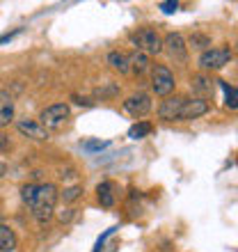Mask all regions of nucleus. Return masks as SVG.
Here are the masks:
<instances>
[{
	"instance_id": "nucleus-1",
	"label": "nucleus",
	"mask_w": 238,
	"mask_h": 252,
	"mask_svg": "<svg viewBox=\"0 0 238 252\" xmlns=\"http://www.w3.org/2000/svg\"><path fill=\"white\" fill-rule=\"evenodd\" d=\"M21 199L28 204L34 220L39 225H46L55 213L60 190L55 188V184H23L21 186Z\"/></svg>"
},
{
	"instance_id": "nucleus-2",
	"label": "nucleus",
	"mask_w": 238,
	"mask_h": 252,
	"mask_svg": "<svg viewBox=\"0 0 238 252\" xmlns=\"http://www.w3.org/2000/svg\"><path fill=\"white\" fill-rule=\"evenodd\" d=\"M128 39H131V44L140 53H145V55L163 53V37H160L158 30H153V28H140V30L131 32Z\"/></svg>"
},
{
	"instance_id": "nucleus-3",
	"label": "nucleus",
	"mask_w": 238,
	"mask_h": 252,
	"mask_svg": "<svg viewBox=\"0 0 238 252\" xmlns=\"http://www.w3.org/2000/svg\"><path fill=\"white\" fill-rule=\"evenodd\" d=\"M69 120H71V108L66 106V103H53V106L41 110L37 122L51 133V131H62L69 124Z\"/></svg>"
},
{
	"instance_id": "nucleus-4",
	"label": "nucleus",
	"mask_w": 238,
	"mask_h": 252,
	"mask_svg": "<svg viewBox=\"0 0 238 252\" xmlns=\"http://www.w3.org/2000/svg\"><path fill=\"white\" fill-rule=\"evenodd\" d=\"M232 48L229 46H211L208 51L199 55V69L202 71H220V69H225L229 62H232Z\"/></svg>"
},
{
	"instance_id": "nucleus-5",
	"label": "nucleus",
	"mask_w": 238,
	"mask_h": 252,
	"mask_svg": "<svg viewBox=\"0 0 238 252\" xmlns=\"http://www.w3.org/2000/svg\"><path fill=\"white\" fill-rule=\"evenodd\" d=\"M149 76H151V92L156 94V96H163V99L172 96L174 87H177V78H174V73L170 71L165 64L151 66Z\"/></svg>"
},
{
	"instance_id": "nucleus-6",
	"label": "nucleus",
	"mask_w": 238,
	"mask_h": 252,
	"mask_svg": "<svg viewBox=\"0 0 238 252\" xmlns=\"http://www.w3.org/2000/svg\"><path fill=\"white\" fill-rule=\"evenodd\" d=\"M163 51L177 64H185L188 62V44H185V37L181 32H167L163 37Z\"/></svg>"
},
{
	"instance_id": "nucleus-7",
	"label": "nucleus",
	"mask_w": 238,
	"mask_h": 252,
	"mask_svg": "<svg viewBox=\"0 0 238 252\" xmlns=\"http://www.w3.org/2000/svg\"><path fill=\"white\" fill-rule=\"evenodd\" d=\"M121 106H124V110L131 115L133 120H142V117H147V115L151 113L153 101L147 92H135L131 96H126Z\"/></svg>"
},
{
	"instance_id": "nucleus-8",
	"label": "nucleus",
	"mask_w": 238,
	"mask_h": 252,
	"mask_svg": "<svg viewBox=\"0 0 238 252\" xmlns=\"http://www.w3.org/2000/svg\"><path fill=\"white\" fill-rule=\"evenodd\" d=\"M211 110V103L208 101H202V99H185L181 113H178V120L177 122H192V120H199L208 115Z\"/></svg>"
},
{
	"instance_id": "nucleus-9",
	"label": "nucleus",
	"mask_w": 238,
	"mask_h": 252,
	"mask_svg": "<svg viewBox=\"0 0 238 252\" xmlns=\"http://www.w3.org/2000/svg\"><path fill=\"white\" fill-rule=\"evenodd\" d=\"M183 103H185V96H178V94L163 99V101H160V106H158V120H163V122H177L178 120V113H181V108H183Z\"/></svg>"
},
{
	"instance_id": "nucleus-10",
	"label": "nucleus",
	"mask_w": 238,
	"mask_h": 252,
	"mask_svg": "<svg viewBox=\"0 0 238 252\" xmlns=\"http://www.w3.org/2000/svg\"><path fill=\"white\" fill-rule=\"evenodd\" d=\"M190 90L197 94V99L208 101V99H213V94H215V80H213L211 76H206V73H197V76H192V80H190Z\"/></svg>"
},
{
	"instance_id": "nucleus-11",
	"label": "nucleus",
	"mask_w": 238,
	"mask_h": 252,
	"mask_svg": "<svg viewBox=\"0 0 238 252\" xmlns=\"http://www.w3.org/2000/svg\"><path fill=\"white\" fill-rule=\"evenodd\" d=\"M16 128H19L21 135H26V138H30V140H39V142H44V140L51 138V133H48L37 120H28V117L26 120H19L16 122Z\"/></svg>"
},
{
	"instance_id": "nucleus-12",
	"label": "nucleus",
	"mask_w": 238,
	"mask_h": 252,
	"mask_svg": "<svg viewBox=\"0 0 238 252\" xmlns=\"http://www.w3.org/2000/svg\"><path fill=\"white\" fill-rule=\"evenodd\" d=\"M16 106H14V96L7 90H0V131L14 122Z\"/></svg>"
},
{
	"instance_id": "nucleus-13",
	"label": "nucleus",
	"mask_w": 238,
	"mask_h": 252,
	"mask_svg": "<svg viewBox=\"0 0 238 252\" xmlns=\"http://www.w3.org/2000/svg\"><path fill=\"white\" fill-rule=\"evenodd\" d=\"M117 186H115L113 181H101L99 186H96V199H99V204L103 209H113L117 204Z\"/></svg>"
},
{
	"instance_id": "nucleus-14",
	"label": "nucleus",
	"mask_w": 238,
	"mask_h": 252,
	"mask_svg": "<svg viewBox=\"0 0 238 252\" xmlns=\"http://www.w3.org/2000/svg\"><path fill=\"white\" fill-rule=\"evenodd\" d=\"M128 71L135 73V76H145L147 71H151L149 55L140 53V51H133V53H128Z\"/></svg>"
},
{
	"instance_id": "nucleus-15",
	"label": "nucleus",
	"mask_w": 238,
	"mask_h": 252,
	"mask_svg": "<svg viewBox=\"0 0 238 252\" xmlns=\"http://www.w3.org/2000/svg\"><path fill=\"white\" fill-rule=\"evenodd\" d=\"M16 248H19L16 232L9 225L0 222V252H16Z\"/></svg>"
},
{
	"instance_id": "nucleus-16",
	"label": "nucleus",
	"mask_w": 238,
	"mask_h": 252,
	"mask_svg": "<svg viewBox=\"0 0 238 252\" xmlns=\"http://www.w3.org/2000/svg\"><path fill=\"white\" fill-rule=\"evenodd\" d=\"M106 62L110 64V69H115V71L131 73L128 71V55H126L124 51H110V53L106 55Z\"/></svg>"
},
{
	"instance_id": "nucleus-17",
	"label": "nucleus",
	"mask_w": 238,
	"mask_h": 252,
	"mask_svg": "<svg viewBox=\"0 0 238 252\" xmlns=\"http://www.w3.org/2000/svg\"><path fill=\"white\" fill-rule=\"evenodd\" d=\"M185 44H188V51H199V55L204 53V51H208V48H211V37H208V34H204V32H192L190 37H188V41H185Z\"/></svg>"
},
{
	"instance_id": "nucleus-18",
	"label": "nucleus",
	"mask_w": 238,
	"mask_h": 252,
	"mask_svg": "<svg viewBox=\"0 0 238 252\" xmlns=\"http://www.w3.org/2000/svg\"><path fill=\"white\" fill-rule=\"evenodd\" d=\"M220 87H222V92H225V106L229 110H238V87L229 85L225 80H215Z\"/></svg>"
},
{
	"instance_id": "nucleus-19",
	"label": "nucleus",
	"mask_w": 238,
	"mask_h": 252,
	"mask_svg": "<svg viewBox=\"0 0 238 252\" xmlns=\"http://www.w3.org/2000/svg\"><path fill=\"white\" fill-rule=\"evenodd\" d=\"M151 131H153V124H151V122H142V120H140L138 124H133L131 128H128V138H131V140L147 138V135H149Z\"/></svg>"
},
{
	"instance_id": "nucleus-20",
	"label": "nucleus",
	"mask_w": 238,
	"mask_h": 252,
	"mask_svg": "<svg viewBox=\"0 0 238 252\" xmlns=\"http://www.w3.org/2000/svg\"><path fill=\"white\" fill-rule=\"evenodd\" d=\"M60 197L64 199L66 204H71V202H76V199L83 197V186H80V184H76V186L64 188V192H60Z\"/></svg>"
},
{
	"instance_id": "nucleus-21",
	"label": "nucleus",
	"mask_w": 238,
	"mask_h": 252,
	"mask_svg": "<svg viewBox=\"0 0 238 252\" xmlns=\"http://www.w3.org/2000/svg\"><path fill=\"white\" fill-rule=\"evenodd\" d=\"M106 147H110V142H108V140H87V142H83V149H85V152H89V154L103 152Z\"/></svg>"
},
{
	"instance_id": "nucleus-22",
	"label": "nucleus",
	"mask_w": 238,
	"mask_h": 252,
	"mask_svg": "<svg viewBox=\"0 0 238 252\" xmlns=\"http://www.w3.org/2000/svg\"><path fill=\"white\" fill-rule=\"evenodd\" d=\"M178 7H181V5H178L177 0H167V2H160L158 9L163 14H174V12H178Z\"/></svg>"
},
{
	"instance_id": "nucleus-23",
	"label": "nucleus",
	"mask_w": 238,
	"mask_h": 252,
	"mask_svg": "<svg viewBox=\"0 0 238 252\" xmlns=\"http://www.w3.org/2000/svg\"><path fill=\"white\" fill-rule=\"evenodd\" d=\"M12 149V142H9V138H7L5 133H0V154H5Z\"/></svg>"
},
{
	"instance_id": "nucleus-24",
	"label": "nucleus",
	"mask_w": 238,
	"mask_h": 252,
	"mask_svg": "<svg viewBox=\"0 0 238 252\" xmlns=\"http://www.w3.org/2000/svg\"><path fill=\"white\" fill-rule=\"evenodd\" d=\"M73 101H76L78 106H85V108H92L94 106L92 99H87V96H78V94H73Z\"/></svg>"
},
{
	"instance_id": "nucleus-25",
	"label": "nucleus",
	"mask_w": 238,
	"mask_h": 252,
	"mask_svg": "<svg viewBox=\"0 0 238 252\" xmlns=\"http://www.w3.org/2000/svg\"><path fill=\"white\" fill-rule=\"evenodd\" d=\"M5 174H7V163L5 160H0V179H2Z\"/></svg>"
}]
</instances>
